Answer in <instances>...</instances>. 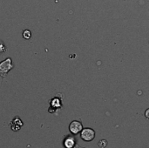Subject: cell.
<instances>
[{
    "label": "cell",
    "mask_w": 149,
    "mask_h": 148,
    "mask_svg": "<svg viewBox=\"0 0 149 148\" xmlns=\"http://www.w3.org/2000/svg\"><path fill=\"white\" fill-rule=\"evenodd\" d=\"M12 68H13V65L11 63V58H8L4 59L0 63V76L2 78H5L9 71Z\"/></svg>",
    "instance_id": "6da1fadb"
},
{
    "label": "cell",
    "mask_w": 149,
    "mask_h": 148,
    "mask_svg": "<svg viewBox=\"0 0 149 148\" xmlns=\"http://www.w3.org/2000/svg\"><path fill=\"white\" fill-rule=\"evenodd\" d=\"M80 137L83 140L90 142L95 138V132L92 128H85L80 132Z\"/></svg>",
    "instance_id": "7a4b0ae2"
},
{
    "label": "cell",
    "mask_w": 149,
    "mask_h": 148,
    "mask_svg": "<svg viewBox=\"0 0 149 148\" xmlns=\"http://www.w3.org/2000/svg\"><path fill=\"white\" fill-rule=\"evenodd\" d=\"M83 129V126L81 124V122L79 121H77V120H74L72 121L70 126H69V130L70 132L72 133V134H78Z\"/></svg>",
    "instance_id": "3957f363"
},
{
    "label": "cell",
    "mask_w": 149,
    "mask_h": 148,
    "mask_svg": "<svg viewBox=\"0 0 149 148\" xmlns=\"http://www.w3.org/2000/svg\"><path fill=\"white\" fill-rule=\"evenodd\" d=\"M75 145H76V141H75L74 138L68 137L67 139H65V148H73Z\"/></svg>",
    "instance_id": "277c9868"
},
{
    "label": "cell",
    "mask_w": 149,
    "mask_h": 148,
    "mask_svg": "<svg viewBox=\"0 0 149 148\" xmlns=\"http://www.w3.org/2000/svg\"><path fill=\"white\" fill-rule=\"evenodd\" d=\"M51 106L54 108H58L61 106V99L58 98H53L51 101Z\"/></svg>",
    "instance_id": "5b68a950"
},
{
    "label": "cell",
    "mask_w": 149,
    "mask_h": 148,
    "mask_svg": "<svg viewBox=\"0 0 149 148\" xmlns=\"http://www.w3.org/2000/svg\"><path fill=\"white\" fill-rule=\"evenodd\" d=\"M23 37H24V38H25V39L31 38V31H30L29 30H24V31H23Z\"/></svg>",
    "instance_id": "8992f818"
},
{
    "label": "cell",
    "mask_w": 149,
    "mask_h": 148,
    "mask_svg": "<svg viewBox=\"0 0 149 148\" xmlns=\"http://www.w3.org/2000/svg\"><path fill=\"white\" fill-rule=\"evenodd\" d=\"M107 141L106 140H102L99 142V147L100 148L107 147Z\"/></svg>",
    "instance_id": "52a82bcc"
},
{
    "label": "cell",
    "mask_w": 149,
    "mask_h": 148,
    "mask_svg": "<svg viewBox=\"0 0 149 148\" xmlns=\"http://www.w3.org/2000/svg\"><path fill=\"white\" fill-rule=\"evenodd\" d=\"M6 51V47L4 46V44H3V42L0 41V53L5 52Z\"/></svg>",
    "instance_id": "ba28073f"
},
{
    "label": "cell",
    "mask_w": 149,
    "mask_h": 148,
    "mask_svg": "<svg viewBox=\"0 0 149 148\" xmlns=\"http://www.w3.org/2000/svg\"><path fill=\"white\" fill-rule=\"evenodd\" d=\"M145 117H146L148 120H149V108L148 109H147L146 112H145Z\"/></svg>",
    "instance_id": "9c48e42d"
}]
</instances>
